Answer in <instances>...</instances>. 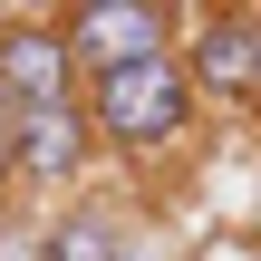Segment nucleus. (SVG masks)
I'll use <instances>...</instances> for the list:
<instances>
[{
    "mask_svg": "<svg viewBox=\"0 0 261 261\" xmlns=\"http://www.w3.org/2000/svg\"><path fill=\"white\" fill-rule=\"evenodd\" d=\"M87 116H97V145L145 194H165V174H184L194 145H203V126H213L203 97H194V77H184V48L145 58V68H116V77H87Z\"/></svg>",
    "mask_w": 261,
    "mask_h": 261,
    "instance_id": "f257e3e1",
    "label": "nucleus"
},
{
    "mask_svg": "<svg viewBox=\"0 0 261 261\" xmlns=\"http://www.w3.org/2000/svg\"><path fill=\"white\" fill-rule=\"evenodd\" d=\"M184 77H194L203 116L261 126V10H242V0H194V19H184Z\"/></svg>",
    "mask_w": 261,
    "mask_h": 261,
    "instance_id": "f03ea898",
    "label": "nucleus"
},
{
    "mask_svg": "<svg viewBox=\"0 0 261 261\" xmlns=\"http://www.w3.org/2000/svg\"><path fill=\"white\" fill-rule=\"evenodd\" d=\"M184 19H194V0H77V10H58L77 77H116V68L174 58L184 48Z\"/></svg>",
    "mask_w": 261,
    "mask_h": 261,
    "instance_id": "7ed1b4c3",
    "label": "nucleus"
},
{
    "mask_svg": "<svg viewBox=\"0 0 261 261\" xmlns=\"http://www.w3.org/2000/svg\"><path fill=\"white\" fill-rule=\"evenodd\" d=\"M97 116H87V97H68V107H29L19 116V194H48V203H77L87 194V174H97Z\"/></svg>",
    "mask_w": 261,
    "mask_h": 261,
    "instance_id": "20e7f679",
    "label": "nucleus"
},
{
    "mask_svg": "<svg viewBox=\"0 0 261 261\" xmlns=\"http://www.w3.org/2000/svg\"><path fill=\"white\" fill-rule=\"evenodd\" d=\"M0 97H10L19 116H29V107H68V97H87L58 10H0Z\"/></svg>",
    "mask_w": 261,
    "mask_h": 261,
    "instance_id": "39448f33",
    "label": "nucleus"
},
{
    "mask_svg": "<svg viewBox=\"0 0 261 261\" xmlns=\"http://www.w3.org/2000/svg\"><path fill=\"white\" fill-rule=\"evenodd\" d=\"M126 252H136V223H126L116 203H97V194L58 203V213L39 223V261H126Z\"/></svg>",
    "mask_w": 261,
    "mask_h": 261,
    "instance_id": "423d86ee",
    "label": "nucleus"
},
{
    "mask_svg": "<svg viewBox=\"0 0 261 261\" xmlns=\"http://www.w3.org/2000/svg\"><path fill=\"white\" fill-rule=\"evenodd\" d=\"M10 184H19V107L0 97V203H10Z\"/></svg>",
    "mask_w": 261,
    "mask_h": 261,
    "instance_id": "0eeeda50",
    "label": "nucleus"
}]
</instances>
